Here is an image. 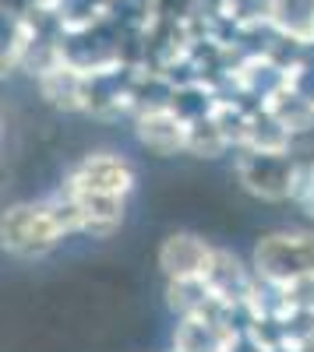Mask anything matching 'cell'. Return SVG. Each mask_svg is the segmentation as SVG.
I'll return each instance as SVG.
<instances>
[{"instance_id": "cell-11", "label": "cell", "mask_w": 314, "mask_h": 352, "mask_svg": "<svg viewBox=\"0 0 314 352\" xmlns=\"http://www.w3.org/2000/svg\"><path fill=\"white\" fill-rule=\"evenodd\" d=\"M230 148H233V144L226 141V134H222V127L216 124L212 109L202 113V116H194V120L187 124V152H184V155H194V159H219V155H226Z\"/></svg>"}, {"instance_id": "cell-9", "label": "cell", "mask_w": 314, "mask_h": 352, "mask_svg": "<svg viewBox=\"0 0 314 352\" xmlns=\"http://www.w3.org/2000/svg\"><path fill=\"white\" fill-rule=\"evenodd\" d=\"M265 106L275 113V120L286 127L293 138L314 131V96L311 92H300V88H290L286 81H282L275 92L265 99Z\"/></svg>"}, {"instance_id": "cell-5", "label": "cell", "mask_w": 314, "mask_h": 352, "mask_svg": "<svg viewBox=\"0 0 314 352\" xmlns=\"http://www.w3.org/2000/svg\"><path fill=\"white\" fill-rule=\"evenodd\" d=\"M134 138L138 144L156 159H174L180 152H187V116L180 109H174L169 102L152 106V109H141L134 116Z\"/></svg>"}, {"instance_id": "cell-13", "label": "cell", "mask_w": 314, "mask_h": 352, "mask_svg": "<svg viewBox=\"0 0 314 352\" xmlns=\"http://www.w3.org/2000/svg\"><path fill=\"white\" fill-rule=\"evenodd\" d=\"M300 352H314V324H311V331L304 335V342H300Z\"/></svg>"}, {"instance_id": "cell-7", "label": "cell", "mask_w": 314, "mask_h": 352, "mask_svg": "<svg viewBox=\"0 0 314 352\" xmlns=\"http://www.w3.org/2000/svg\"><path fill=\"white\" fill-rule=\"evenodd\" d=\"M64 187V184H61ZM67 194H74L78 208H81V232L92 240H109L113 232L124 226V208H127V197H117V194H92V190H71L64 187Z\"/></svg>"}, {"instance_id": "cell-3", "label": "cell", "mask_w": 314, "mask_h": 352, "mask_svg": "<svg viewBox=\"0 0 314 352\" xmlns=\"http://www.w3.org/2000/svg\"><path fill=\"white\" fill-rule=\"evenodd\" d=\"M237 184L244 194L258 197L265 204H286L293 201L297 176H300V159L290 152H254L244 148L237 155Z\"/></svg>"}, {"instance_id": "cell-2", "label": "cell", "mask_w": 314, "mask_h": 352, "mask_svg": "<svg viewBox=\"0 0 314 352\" xmlns=\"http://www.w3.org/2000/svg\"><path fill=\"white\" fill-rule=\"evenodd\" d=\"M67 232L56 226V219L50 215L46 201H18L4 212L0 219V247L11 257L21 261H39L50 250L61 247V240Z\"/></svg>"}, {"instance_id": "cell-4", "label": "cell", "mask_w": 314, "mask_h": 352, "mask_svg": "<svg viewBox=\"0 0 314 352\" xmlns=\"http://www.w3.org/2000/svg\"><path fill=\"white\" fill-rule=\"evenodd\" d=\"M134 166L117 155V152H92L81 155L67 173H64V187L71 190H92V194H117L127 197L134 190Z\"/></svg>"}, {"instance_id": "cell-1", "label": "cell", "mask_w": 314, "mask_h": 352, "mask_svg": "<svg viewBox=\"0 0 314 352\" xmlns=\"http://www.w3.org/2000/svg\"><path fill=\"white\" fill-rule=\"evenodd\" d=\"M251 268L262 282L279 285L314 275V229H275L254 243Z\"/></svg>"}, {"instance_id": "cell-6", "label": "cell", "mask_w": 314, "mask_h": 352, "mask_svg": "<svg viewBox=\"0 0 314 352\" xmlns=\"http://www.w3.org/2000/svg\"><path fill=\"white\" fill-rule=\"evenodd\" d=\"M216 247L198 232H169L156 250V264L166 278H198L209 272Z\"/></svg>"}, {"instance_id": "cell-12", "label": "cell", "mask_w": 314, "mask_h": 352, "mask_svg": "<svg viewBox=\"0 0 314 352\" xmlns=\"http://www.w3.org/2000/svg\"><path fill=\"white\" fill-rule=\"evenodd\" d=\"M290 204H297L307 219H314V159H311V162H300L297 190H293V201H290Z\"/></svg>"}, {"instance_id": "cell-10", "label": "cell", "mask_w": 314, "mask_h": 352, "mask_svg": "<svg viewBox=\"0 0 314 352\" xmlns=\"http://www.w3.org/2000/svg\"><path fill=\"white\" fill-rule=\"evenodd\" d=\"M216 300L219 296L212 292V285L205 282V275H198V278H166V307L174 310L177 317L202 314Z\"/></svg>"}, {"instance_id": "cell-8", "label": "cell", "mask_w": 314, "mask_h": 352, "mask_svg": "<svg viewBox=\"0 0 314 352\" xmlns=\"http://www.w3.org/2000/svg\"><path fill=\"white\" fill-rule=\"evenodd\" d=\"M36 88L46 106L61 113H85V71L74 67L71 60L56 64L53 71L36 78Z\"/></svg>"}]
</instances>
